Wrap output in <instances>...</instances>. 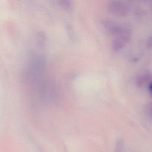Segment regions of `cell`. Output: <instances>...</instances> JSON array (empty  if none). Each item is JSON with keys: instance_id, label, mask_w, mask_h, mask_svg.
Here are the masks:
<instances>
[{"instance_id": "obj_5", "label": "cell", "mask_w": 152, "mask_h": 152, "mask_svg": "<svg viewBox=\"0 0 152 152\" xmlns=\"http://www.w3.org/2000/svg\"><path fill=\"white\" fill-rule=\"evenodd\" d=\"M147 48L150 49H152V36H150L147 40Z\"/></svg>"}, {"instance_id": "obj_2", "label": "cell", "mask_w": 152, "mask_h": 152, "mask_svg": "<svg viewBox=\"0 0 152 152\" xmlns=\"http://www.w3.org/2000/svg\"><path fill=\"white\" fill-rule=\"evenodd\" d=\"M107 9L110 13L117 16H125L128 9L126 5L120 0H113L109 2Z\"/></svg>"}, {"instance_id": "obj_4", "label": "cell", "mask_w": 152, "mask_h": 152, "mask_svg": "<svg viewBox=\"0 0 152 152\" xmlns=\"http://www.w3.org/2000/svg\"><path fill=\"white\" fill-rule=\"evenodd\" d=\"M59 4L64 10L71 11L74 6V0H58Z\"/></svg>"}, {"instance_id": "obj_6", "label": "cell", "mask_w": 152, "mask_h": 152, "mask_svg": "<svg viewBox=\"0 0 152 152\" xmlns=\"http://www.w3.org/2000/svg\"><path fill=\"white\" fill-rule=\"evenodd\" d=\"M148 112H149V115L150 118L152 119V103H151L150 104L149 107H148Z\"/></svg>"}, {"instance_id": "obj_3", "label": "cell", "mask_w": 152, "mask_h": 152, "mask_svg": "<svg viewBox=\"0 0 152 152\" xmlns=\"http://www.w3.org/2000/svg\"><path fill=\"white\" fill-rule=\"evenodd\" d=\"M152 74L150 73H145L138 76L136 80L137 86L138 87H141L144 86L148 83L151 81Z\"/></svg>"}, {"instance_id": "obj_1", "label": "cell", "mask_w": 152, "mask_h": 152, "mask_svg": "<svg viewBox=\"0 0 152 152\" xmlns=\"http://www.w3.org/2000/svg\"><path fill=\"white\" fill-rule=\"evenodd\" d=\"M131 37V30L126 26H124L122 31L113 37L112 42V49L113 51H119L123 49L126 44L130 40Z\"/></svg>"}, {"instance_id": "obj_7", "label": "cell", "mask_w": 152, "mask_h": 152, "mask_svg": "<svg viewBox=\"0 0 152 152\" xmlns=\"http://www.w3.org/2000/svg\"><path fill=\"white\" fill-rule=\"evenodd\" d=\"M148 90L150 93L152 94V81L148 83Z\"/></svg>"}]
</instances>
